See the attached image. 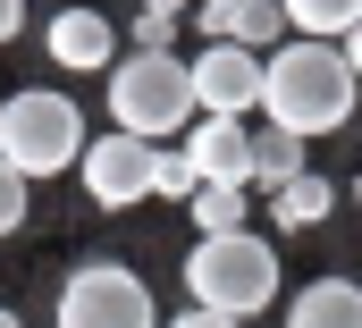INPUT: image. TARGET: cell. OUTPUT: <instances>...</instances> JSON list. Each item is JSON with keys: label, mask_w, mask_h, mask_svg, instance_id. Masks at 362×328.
<instances>
[{"label": "cell", "mask_w": 362, "mask_h": 328, "mask_svg": "<svg viewBox=\"0 0 362 328\" xmlns=\"http://www.w3.org/2000/svg\"><path fill=\"white\" fill-rule=\"evenodd\" d=\"M354 68H346V51L337 42H312V34H286L270 59H262V110H270V127L286 135H337L346 118H354Z\"/></svg>", "instance_id": "6da1fadb"}, {"label": "cell", "mask_w": 362, "mask_h": 328, "mask_svg": "<svg viewBox=\"0 0 362 328\" xmlns=\"http://www.w3.org/2000/svg\"><path fill=\"white\" fill-rule=\"evenodd\" d=\"M202 118V101H194V59L177 51H118V68H110V127L118 135H144V144H169Z\"/></svg>", "instance_id": "7a4b0ae2"}, {"label": "cell", "mask_w": 362, "mask_h": 328, "mask_svg": "<svg viewBox=\"0 0 362 328\" xmlns=\"http://www.w3.org/2000/svg\"><path fill=\"white\" fill-rule=\"evenodd\" d=\"M185 295L202 312H228V320H253L278 303V245L236 228V236H194L185 252Z\"/></svg>", "instance_id": "3957f363"}, {"label": "cell", "mask_w": 362, "mask_h": 328, "mask_svg": "<svg viewBox=\"0 0 362 328\" xmlns=\"http://www.w3.org/2000/svg\"><path fill=\"white\" fill-rule=\"evenodd\" d=\"M0 160L17 177H59L85 160V110L51 84H25L0 101Z\"/></svg>", "instance_id": "277c9868"}, {"label": "cell", "mask_w": 362, "mask_h": 328, "mask_svg": "<svg viewBox=\"0 0 362 328\" xmlns=\"http://www.w3.org/2000/svg\"><path fill=\"white\" fill-rule=\"evenodd\" d=\"M51 312H59V328H160L152 286H144L127 261H76Z\"/></svg>", "instance_id": "5b68a950"}, {"label": "cell", "mask_w": 362, "mask_h": 328, "mask_svg": "<svg viewBox=\"0 0 362 328\" xmlns=\"http://www.w3.org/2000/svg\"><path fill=\"white\" fill-rule=\"evenodd\" d=\"M152 168H160V144H144V135H93L76 177H85L93 211H135V202H152Z\"/></svg>", "instance_id": "8992f818"}, {"label": "cell", "mask_w": 362, "mask_h": 328, "mask_svg": "<svg viewBox=\"0 0 362 328\" xmlns=\"http://www.w3.org/2000/svg\"><path fill=\"white\" fill-rule=\"evenodd\" d=\"M194 101H202V118H245V110H262V51H245V42L194 51Z\"/></svg>", "instance_id": "52a82bcc"}, {"label": "cell", "mask_w": 362, "mask_h": 328, "mask_svg": "<svg viewBox=\"0 0 362 328\" xmlns=\"http://www.w3.org/2000/svg\"><path fill=\"white\" fill-rule=\"evenodd\" d=\"M185 160L202 185H253V127L245 118H194L185 127Z\"/></svg>", "instance_id": "ba28073f"}, {"label": "cell", "mask_w": 362, "mask_h": 328, "mask_svg": "<svg viewBox=\"0 0 362 328\" xmlns=\"http://www.w3.org/2000/svg\"><path fill=\"white\" fill-rule=\"evenodd\" d=\"M202 34L211 42H245V51L270 59L278 42H286V8L278 0H202Z\"/></svg>", "instance_id": "9c48e42d"}, {"label": "cell", "mask_w": 362, "mask_h": 328, "mask_svg": "<svg viewBox=\"0 0 362 328\" xmlns=\"http://www.w3.org/2000/svg\"><path fill=\"white\" fill-rule=\"evenodd\" d=\"M42 42H51L59 68H118V25H110L101 8H59Z\"/></svg>", "instance_id": "30bf717a"}, {"label": "cell", "mask_w": 362, "mask_h": 328, "mask_svg": "<svg viewBox=\"0 0 362 328\" xmlns=\"http://www.w3.org/2000/svg\"><path fill=\"white\" fill-rule=\"evenodd\" d=\"M278 312H286V328H362V286L354 278H312Z\"/></svg>", "instance_id": "8fae6325"}, {"label": "cell", "mask_w": 362, "mask_h": 328, "mask_svg": "<svg viewBox=\"0 0 362 328\" xmlns=\"http://www.w3.org/2000/svg\"><path fill=\"white\" fill-rule=\"evenodd\" d=\"M329 211H337V185H329L320 168H303V177H295L286 194H270V219L286 228V236H303V228H320Z\"/></svg>", "instance_id": "7c38bea8"}, {"label": "cell", "mask_w": 362, "mask_h": 328, "mask_svg": "<svg viewBox=\"0 0 362 328\" xmlns=\"http://www.w3.org/2000/svg\"><path fill=\"white\" fill-rule=\"evenodd\" d=\"M303 168H312V160H303V135H286V127L253 135V185H262V194H286Z\"/></svg>", "instance_id": "4fadbf2b"}, {"label": "cell", "mask_w": 362, "mask_h": 328, "mask_svg": "<svg viewBox=\"0 0 362 328\" xmlns=\"http://www.w3.org/2000/svg\"><path fill=\"white\" fill-rule=\"evenodd\" d=\"M194 236H236L245 211H253V185H194Z\"/></svg>", "instance_id": "5bb4252c"}, {"label": "cell", "mask_w": 362, "mask_h": 328, "mask_svg": "<svg viewBox=\"0 0 362 328\" xmlns=\"http://www.w3.org/2000/svg\"><path fill=\"white\" fill-rule=\"evenodd\" d=\"M286 8V34H312V42H337L362 25V0H278Z\"/></svg>", "instance_id": "9a60e30c"}, {"label": "cell", "mask_w": 362, "mask_h": 328, "mask_svg": "<svg viewBox=\"0 0 362 328\" xmlns=\"http://www.w3.org/2000/svg\"><path fill=\"white\" fill-rule=\"evenodd\" d=\"M194 160H185V144H160V168H152V194H169V202H194Z\"/></svg>", "instance_id": "2e32d148"}, {"label": "cell", "mask_w": 362, "mask_h": 328, "mask_svg": "<svg viewBox=\"0 0 362 328\" xmlns=\"http://www.w3.org/2000/svg\"><path fill=\"white\" fill-rule=\"evenodd\" d=\"M25 194H34V177H17V168L0 160V236H17V228H25Z\"/></svg>", "instance_id": "e0dca14e"}, {"label": "cell", "mask_w": 362, "mask_h": 328, "mask_svg": "<svg viewBox=\"0 0 362 328\" xmlns=\"http://www.w3.org/2000/svg\"><path fill=\"white\" fill-rule=\"evenodd\" d=\"M169 328H245V320H228V312H202V303H194V312H177Z\"/></svg>", "instance_id": "ac0fdd59"}, {"label": "cell", "mask_w": 362, "mask_h": 328, "mask_svg": "<svg viewBox=\"0 0 362 328\" xmlns=\"http://www.w3.org/2000/svg\"><path fill=\"white\" fill-rule=\"evenodd\" d=\"M337 51H346V68H354V84H362V25H354V34H337Z\"/></svg>", "instance_id": "d6986e66"}, {"label": "cell", "mask_w": 362, "mask_h": 328, "mask_svg": "<svg viewBox=\"0 0 362 328\" xmlns=\"http://www.w3.org/2000/svg\"><path fill=\"white\" fill-rule=\"evenodd\" d=\"M17 25H25V0H0V42H8Z\"/></svg>", "instance_id": "ffe728a7"}, {"label": "cell", "mask_w": 362, "mask_h": 328, "mask_svg": "<svg viewBox=\"0 0 362 328\" xmlns=\"http://www.w3.org/2000/svg\"><path fill=\"white\" fill-rule=\"evenodd\" d=\"M144 8H160V17H177V8H185V0H144Z\"/></svg>", "instance_id": "44dd1931"}, {"label": "cell", "mask_w": 362, "mask_h": 328, "mask_svg": "<svg viewBox=\"0 0 362 328\" xmlns=\"http://www.w3.org/2000/svg\"><path fill=\"white\" fill-rule=\"evenodd\" d=\"M0 328H25V320H17V312H0Z\"/></svg>", "instance_id": "7402d4cb"}, {"label": "cell", "mask_w": 362, "mask_h": 328, "mask_svg": "<svg viewBox=\"0 0 362 328\" xmlns=\"http://www.w3.org/2000/svg\"><path fill=\"white\" fill-rule=\"evenodd\" d=\"M354 202H362V177H354Z\"/></svg>", "instance_id": "603a6c76"}, {"label": "cell", "mask_w": 362, "mask_h": 328, "mask_svg": "<svg viewBox=\"0 0 362 328\" xmlns=\"http://www.w3.org/2000/svg\"><path fill=\"white\" fill-rule=\"evenodd\" d=\"M354 127H362V118H354Z\"/></svg>", "instance_id": "cb8c5ba5"}]
</instances>
